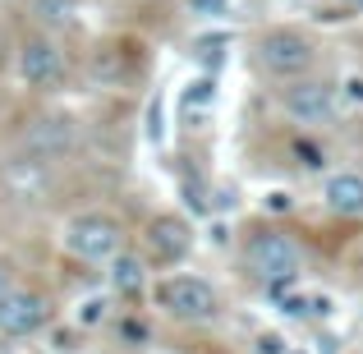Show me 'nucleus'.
<instances>
[{
  "instance_id": "2eb2a0df",
  "label": "nucleus",
  "mask_w": 363,
  "mask_h": 354,
  "mask_svg": "<svg viewBox=\"0 0 363 354\" xmlns=\"http://www.w3.org/2000/svg\"><path fill=\"white\" fill-rule=\"evenodd\" d=\"M257 354H290V350H285V341H281V336L262 331V336H257Z\"/></svg>"
},
{
  "instance_id": "ddd939ff",
  "label": "nucleus",
  "mask_w": 363,
  "mask_h": 354,
  "mask_svg": "<svg viewBox=\"0 0 363 354\" xmlns=\"http://www.w3.org/2000/svg\"><path fill=\"white\" fill-rule=\"evenodd\" d=\"M74 9H79V0H37V14H42L46 23H69Z\"/></svg>"
},
{
  "instance_id": "6e6552de",
  "label": "nucleus",
  "mask_w": 363,
  "mask_h": 354,
  "mask_svg": "<svg viewBox=\"0 0 363 354\" xmlns=\"http://www.w3.org/2000/svg\"><path fill=\"white\" fill-rule=\"evenodd\" d=\"M147 248L161 262H179V258L194 248V226H189L184 216H157V221L147 226Z\"/></svg>"
},
{
  "instance_id": "f8f14e48",
  "label": "nucleus",
  "mask_w": 363,
  "mask_h": 354,
  "mask_svg": "<svg viewBox=\"0 0 363 354\" xmlns=\"http://www.w3.org/2000/svg\"><path fill=\"white\" fill-rule=\"evenodd\" d=\"M212 101H216V83L212 79H198V83H189V92L179 97V111H184V116H198V111L212 106Z\"/></svg>"
},
{
  "instance_id": "a211bd4d",
  "label": "nucleus",
  "mask_w": 363,
  "mask_h": 354,
  "mask_svg": "<svg viewBox=\"0 0 363 354\" xmlns=\"http://www.w3.org/2000/svg\"><path fill=\"white\" fill-rule=\"evenodd\" d=\"M0 294H5V267H0Z\"/></svg>"
},
{
  "instance_id": "dca6fc26",
  "label": "nucleus",
  "mask_w": 363,
  "mask_h": 354,
  "mask_svg": "<svg viewBox=\"0 0 363 354\" xmlns=\"http://www.w3.org/2000/svg\"><path fill=\"white\" fill-rule=\"evenodd\" d=\"M345 97L354 101V106H363V74H350L345 79Z\"/></svg>"
},
{
  "instance_id": "f257e3e1",
  "label": "nucleus",
  "mask_w": 363,
  "mask_h": 354,
  "mask_svg": "<svg viewBox=\"0 0 363 354\" xmlns=\"http://www.w3.org/2000/svg\"><path fill=\"white\" fill-rule=\"evenodd\" d=\"M257 65L262 74H272L276 83H299L308 79V70L318 65V51L303 33L294 28H272V33L257 37Z\"/></svg>"
},
{
  "instance_id": "20e7f679",
  "label": "nucleus",
  "mask_w": 363,
  "mask_h": 354,
  "mask_svg": "<svg viewBox=\"0 0 363 354\" xmlns=\"http://www.w3.org/2000/svg\"><path fill=\"white\" fill-rule=\"evenodd\" d=\"M157 304L179 322H207L216 318V290L203 276H166L157 285Z\"/></svg>"
},
{
  "instance_id": "0eeeda50",
  "label": "nucleus",
  "mask_w": 363,
  "mask_h": 354,
  "mask_svg": "<svg viewBox=\"0 0 363 354\" xmlns=\"http://www.w3.org/2000/svg\"><path fill=\"white\" fill-rule=\"evenodd\" d=\"M18 74H23L28 88H55V83L65 79V55L55 51L46 37H28L23 51H18Z\"/></svg>"
},
{
  "instance_id": "7ed1b4c3",
  "label": "nucleus",
  "mask_w": 363,
  "mask_h": 354,
  "mask_svg": "<svg viewBox=\"0 0 363 354\" xmlns=\"http://www.w3.org/2000/svg\"><path fill=\"white\" fill-rule=\"evenodd\" d=\"M120 244H124L120 221H111V216H101V212L74 216V221L65 226V248H69L74 258H83V262H116Z\"/></svg>"
},
{
  "instance_id": "f03ea898",
  "label": "nucleus",
  "mask_w": 363,
  "mask_h": 354,
  "mask_svg": "<svg viewBox=\"0 0 363 354\" xmlns=\"http://www.w3.org/2000/svg\"><path fill=\"white\" fill-rule=\"evenodd\" d=\"M244 262H248V272H253L257 281H267V285H290L294 276H299V244H294L290 235L262 231V235L248 239Z\"/></svg>"
},
{
  "instance_id": "9b49d317",
  "label": "nucleus",
  "mask_w": 363,
  "mask_h": 354,
  "mask_svg": "<svg viewBox=\"0 0 363 354\" xmlns=\"http://www.w3.org/2000/svg\"><path fill=\"white\" fill-rule=\"evenodd\" d=\"M111 285H116L120 294H138L143 290V262L129 253H120L116 262H111Z\"/></svg>"
},
{
  "instance_id": "9d476101",
  "label": "nucleus",
  "mask_w": 363,
  "mask_h": 354,
  "mask_svg": "<svg viewBox=\"0 0 363 354\" xmlns=\"http://www.w3.org/2000/svg\"><path fill=\"white\" fill-rule=\"evenodd\" d=\"M327 207L340 216H363V175L359 170H340L327 179Z\"/></svg>"
},
{
  "instance_id": "4468645a",
  "label": "nucleus",
  "mask_w": 363,
  "mask_h": 354,
  "mask_svg": "<svg viewBox=\"0 0 363 354\" xmlns=\"http://www.w3.org/2000/svg\"><path fill=\"white\" fill-rule=\"evenodd\" d=\"M230 5H235V0H189V9L203 14V18H225V14H230Z\"/></svg>"
},
{
  "instance_id": "423d86ee",
  "label": "nucleus",
  "mask_w": 363,
  "mask_h": 354,
  "mask_svg": "<svg viewBox=\"0 0 363 354\" xmlns=\"http://www.w3.org/2000/svg\"><path fill=\"white\" fill-rule=\"evenodd\" d=\"M51 309H46L42 294L33 290H5L0 294V331L5 336H33V331L46 327Z\"/></svg>"
},
{
  "instance_id": "1a4fd4ad",
  "label": "nucleus",
  "mask_w": 363,
  "mask_h": 354,
  "mask_svg": "<svg viewBox=\"0 0 363 354\" xmlns=\"http://www.w3.org/2000/svg\"><path fill=\"white\" fill-rule=\"evenodd\" d=\"M23 148H28V157H65V152L74 148V120L69 116H46V120H37L33 129H28Z\"/></svg>"
},
{
  "instance_id": "39448f33",
  "label": "nucleus",
  "mask_w": 363,
  "mask_h": 354,
  "mask_svg": "<svg viewBox=\"0 0 363 354\" xmlns=\"http://www.w3.org/2000/svg\"><path fill=\"white\" fill-rule=\"evenodd\" d=\"M281 106L294 124H327L336 116V88L322 79H299V83H285L281 92Z\"/></svg>"
},
{
  "instance_id": "f3484780",
  "label": "nucleus",
  "mask_w": 363,
  "mask_h": 354,
  "mask_svg": "<svg viewBox=\"0 0 363 354\" xmlns=\"http://www.w3.org/2000/svg\"><path fill=\"white\" fill-rule=\"evenodd\" d=\"M101 309H106L101 299H88V304H83V322H97V318H101Z\"/></svg>"
}]
</instances>
